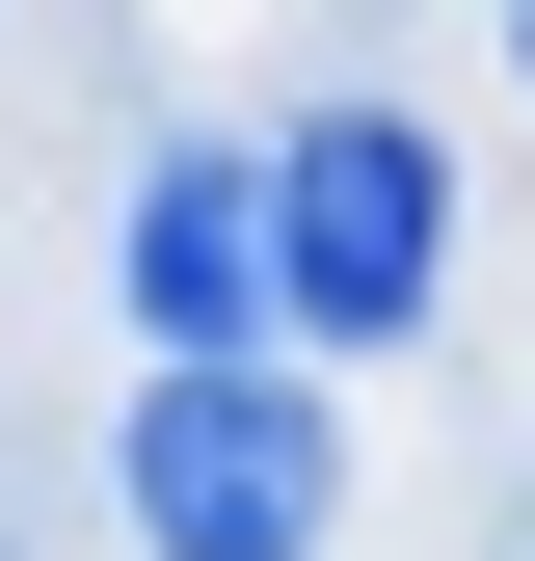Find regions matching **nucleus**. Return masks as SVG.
Instances as JSON below:
<instances>
[{
  "instance_id": "obj_4",
  "label": "nucleus",
  "mask_w": 535,
  "mask_h": 561,
  "mask_svg": "<svg viewBox=\"0 0 535 561\" xmlns=\"http://www.w3.org/2000/svg\"><path fill=\"white\" fill-rule=\"evenodd\" d=\"M509 54H535V0H509Z\"/></svg>"
},
{
  "instance_id": "obj_2",
  "label": "nucleus",
  "mask_w": 535,
  "mask_h": 561,
  "mask_svg": "<svg viewBox=\"0 0 535 561\" xmlns=\"http://www.w3.org/2000/svg\"><path fill=\"white\" fill-rule=\"evenodd\" d=\"M268 241H295V321H321V347L455 321V187H429L401 107H295V134H268Z\"/></svg>"
},
{
  "instance_id": "obj_1",
  "label": "nucleus",
  "mask_w": 535,
  "mask_h": 561,
  "mask_svg": "<svg viewBox=\"0 0 535 561\" xmlns=\"http://www.w3.org/2000/svg\"><path fill=\"white\" fill-rule=\"evenodd\" d=\"M134 535H161V561H321V535H349V428H321V375L161 347V401H134Z\"/></svg>"
},
{
  "instance_id": "obj_3",
  "label": "nucleus",
  "mask_w": 535,
  "mask_h": 561,
  "mask_svg": "<svg viewBox=\"0 0 535 561\" xmlns=\"http://www.w3.org/2000/svg\"><path fill=\"white\" fill-rule=\"evenodd\" d=\"M295 295V241H268V161H134V321L161 347H241Z\"/></svg>"
}]
</instances>
